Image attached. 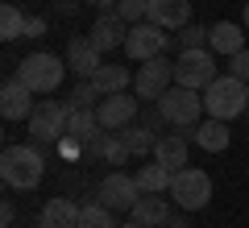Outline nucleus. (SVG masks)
Returning <instances> with one entry per match:
<instances>
[{"mask_svg": "<svg viewBox=\"0 0 249 228\" xmlns=\"http://www.w3.org/2000/svg\"><path fill=\"white\" fill-rule=\"evenodd\" d=\"M46 175V158L37 145H9L0 154V178L17 191H34Z\"/></svg>", "mask_w": 249, "mask_h": 228, "instance_id": "obj_1", "label": "nucleus"}, {"mask_svg": "<svg viewBox=\"0 0 249 228\" xmlns=\"http://www.w3.org/2000/svg\"><path fill=\"white\" fill-rule=\"evenodd\" d=\"M67 70H71V67H67V58L37 50V54H25V58L17 62V79L25 83L34 96H50V91H58V88H62Z\"/></svg>", "mask_w": 249, "mask_h": 228, "instance_id": "obj_2", "label": "nucleus"}, {"mask_svg": "<svg viewBox=\"0 0 249 228\" xmlns=\"http://www.w3.org/2000/svg\"><path fill=\"white\" fill-rule=\"evenodd\" d=\"M204 108L208 116H216V121H232V116L249 112V83L237 79V75H216L212 88H204Z\"/></svg>", "mask_w": 249, "mask_h": 228, "instance_id": "obj_3", "label": "nucleus"}, {"mask_svg": "<svg viewBox=\"0 0 249 228\" xmlns=\"http://www.w3.org/2000/svg\"><path fill=\"white\" fill-rule=\"evenodd\" d=\"M158 112H162V124L196 129L199 116L208 112V108H204V91H191V88H178V83H175V88L158 100Z\"/></svg>", "mask_w": 249, "mask_h": 228, "instance_id": "obj_4", "label": "nucleus"}, {"mask_svg": "<svg viewBox=\"0 0 249 228\" xmlns=\"http://www.w3.org/2000/svg\"><path fill=\"white\" fill-rule=\"evenodd\" d=\"M216 58L220 54H212L204 46V50H178V58H175V83L178 88H191V91H204V88H212L216 83Z\"/></svg>", "mask_w": 249, "mask_h": 228, "instance_id": "obj_5", "label": "nucleus"}, {"mask_svg": "<svg viewBox=\"0 0 249 228\" xmlns=\"http://www.w3.org/2000/svg\"><path fill=\"white\" fill-rule=\"evenodd\" d=\"M170 199L183 211H204L212 203V178L204 170H196V166L175 170V178H170Z\"/></svg>", "mask_w": 249, "mask_h": 228, "instance_id": "obj_6", "label": "nucleus"}, {"mask_svg": "<svg viewBox=\"0 0 249 228\" xmlns=\"http://www.w3.org/2000/svg\"><path fill=\"white\" fill-rule=\"evenodd\" d=\"M67 121H71V104H58V100H42L29 116V137L37 145H50V141H67Z\"/></svg>", "mask_w": 249, "mask_h": 228, "instance_id": "obj_7", "label": "nucleus"}, {"mask_svg": "<svg viewBox=\"0 0 249 228\" xmlns=\"http://www.w3.org/2000/svg\"><path fill=\"white\" fill-rule=\"evenodd\" d=\"M166 46H170V34L162 25L137 21V25H129V37H124V58L150 62V58H158V54H166Z\"/></svg>", "mask_w": 249, "mask_h": 228, "instance_id": "obj_8", "label": "nucleus"}, {"mask_svg": "<svg viewBox=\"0 0 249 228\" xmlns=\"http://www.w3.org/2000/svg\"><path fill=\"white\" fill-rule=\"evenodd\" d=\"M170 88H175V62L162 58V54L150 58V62H142V70L133 75V91L142 100H150V104H158Z\"/></svg>", "mask_w": 249, "mask_h": 228, "instance_id": "obj_9", "label": "nucleus"}, {"mask_svg": "<svg viewBox=\"0 0 249 228\" xmlns=\"http://www.w3.org/2000/svg\"><path fill=\"white\" fill-rule=\"evenodd\" d=\"M96 199L104 203V208H112V211H133V208H137V199H142V187H137V178H133V175L112 170V175L100 183Z\"/></svg>", "mask_w": 249, "mask_h": 228, "instance_id": "obj_10", "label": "nucleus"}, {"mask_svg": "<svg viewBox=\"0 0 249 228\" xmlns=\"http://www.w3.org/2000/svg\"><path fill=\"white\" fill-rule=\"evenodd\" d=\"M96 116H100V124H104L108 133H121V129H129V124L142 116V100H133L129 91L104 96V100L96 104Z\"/></svg>", "mask_w": 249, "mask_h": 228, "instance_id": "obj_11", "label": "nucleus"}, {"mask_svg": "<svg viewBox=\"0 0 249 228\" xmlns=\"http://www.w3.org/2000/svg\"><path fill=\"white\" fill-rule=\"evenodd\" d=\"M34 108H37V104H34V91H29L17 75L0 88V116H4V121H29Z\"/></svg>", "mask_w": 249, "mask_h": 228, "instance_id": "obj_12", "label": "nucleus"}, {"mask_svg": "<svg viewBox=\"0 0 249 228\" xmlns=\"http://www.w3.org/2000/svg\"><path fill=\"white\" fill-rule=\"evenodd\" d=\"M91 42L100 46V50H124V37H129V21L121 17V13H100L96 21H91Z\"/></svg>", "mask_w": 249, "mask_h": 228, "instance_id": "obj_13", "label": "nucleus"}, {"mask_svg": "<svg viewBox=\"0 0 249 228\" xmlns=\"http://www.w3.org/2000/svg\"><path fill=\"white\" fill-rule=\"evenodd\" d=\"M67 67H71L79 79H91V75L104 67V50H100L91 37H71V46H67Z\"/></svg>", "mask_w": 249, "mask_h": 228, "instance_id": "obj_14", "label": "nucleus"}, {"mask_svg": "<svg viewBox=\"0 0 249 228\" xmlns=\"http://www.w3.org/2000/svg\"><path fill=\"white\" fill-rule=\"evenodd\" d=\"M100 129H104V124H100L96 108H71V121H67V141H75V145L91 149L100 137H104Z\"/></svg>", "mask_w": 249, "mask_h": 228, "instance_id": "obj_15", "label": "nucleus"}, {"mask_svg": "<svg viewBox=\"0 0 249 228\" xmlns=\"http://www.w3.org/2000/svg\"><path fill=\"white\" fill-rule=\"evenodd\" d=\"M145 21H154L162 29H183L191 25V0H150Z\"/></svg>", "mask_w": 249, "mask_h": 228, "instance_id": "obj_16", "label": "nucleus"}, {"mask_svg": "<svg viewBox=\"0 0 249 228\" xmlns=\"http://www.w3.org/2000/svg\"><path fill=\"white\" fill-rule=\"evenodd\" d=\"M245 25H232V21H216L212 34H208V50L220 54V58H232L237 50H245Z\"/></svg>", "mask_w": 249, "mask_h": 228, "instance_id": "obj_17", "label": "nucleus"}, {"mask_svg": "<svg viewBox=\"0 0 249 228\" xmlns=\"http://www.w3.org/2000/svg\"><path fill=\"white\" fill-rule=\"evenodd\" d=\"M79 203L75 199H46L42 216H37V228H79Z\"/></svg>", "mask_w": 249, "mask_h": 228, "instance_id": "obj_18", "label": "nucleus"}, {"mask_svg": "<svg viewBox=\"0 0 249 228\" xmlns=\"http://www.w3.org/2000/svg\"><path fill=\"white\" fill-rule=\"evenodd\" d=\"M229 121H216V116H208V121H199L196 129H191V137H196L199 149H208V154H220V149H229V129H224Z\"/></svg>", "mask_w": 249, "mask_h": 228, "instance_id": "obj_19", "label": "nucleus"}, {"mask_svg": "<svg viewBox=\"0 0 249 228\" xmlns=\"http://www.w3.org/2000/svg\"><path fill=\"white\" fill-rule=\"evenodd\" d=\"M129 216H133L137 224H145V228H166L170 203L162 199V195H142V199H137V208L129 211Z\"/></svg>", "mask_w": 249, "mask_h": 228, "instance_id": "obj_20", "label": "nucleus"}, {"mask_svg": "<svg viewBox=\"0 0 249 228\" xmlns=\"http://www.w3.org/2000/svg\"><path fill=\"white\" fill-rule=\"evenodd\" d=\"M133 178H137V187H142V195H170V178H175V170L162 166V162L154 158L150 166H142Z\"/></svg>", "mask_w": 249, "mask_h": 228, "instance_id": "obj_21", "label": "nucleus"}, {"mask_svg": "<svg viewBox=\"0 0 249 228\" xmlns=\"http://www.w3.org/2000/svg\"><path fill=\"white\" fill-rule=\"evenodd\" d=\"M154 158L170 170H183L187 166V137L183 133H162L158 145H154Z\"/></svg>", "mask_w": 249, "mask_h": 228, "instance_id": "obj_22", "label": "nucleus"}, {"mask_svg": "<svg viewBox=\"0 0 249 228\" xmlns=\"http://www.w3.org/2000/svg\"><path fill=\"white\" fill-rule=\"evenodd\" d=\"M88 154H96V158H100V162H108V166H124V162L133 158V149L124 145L121 133H104V137H100L96 145L88 149Z\"/></svg>", "mask_w": 249, "mask_h": 228, "instance_id": "obj_23", "label": "nucleus"}, {"mask_svg": "<svg viewBox=\"0 0 249 228\" xmlns=\"http://www.w3.org/2000/svg\"><path fill=\"white\" fill-rule=\"evenodd\" d=\"M124 145L133 149V158H154V145H158V137H154V124L145 121H133L129 129H121Z\"/></svg>", "mask_w": 249, "mask_h": 228, "instance_id": "obj_24", "label": "nucleus"}, {"mask_svg": "<svg viewBox=\"0 0 249 228\" xmlns=\"http://www.w3.org/2000/svg\"><path fill=\"white\" fill-rule=\"evenodd\" d=\"M91 83L100 88V96H116V91H129V67H112V62H104V67L91 75Z\"/></svg>", "mask_w": 249, "mask_h": 228, "instance_id": "obj_25", "label": "nucleus"}, {"mask_svg": "<svg viewBox=\"0 0 249 228\" xmlns=\"http://www.w3.org/2000/svg\"><path fill=\"white\" fill-rule=\"evenodd\" d=\"M25 13L17 9V4H0V37L4 42H17V37H25Z\"/></svg>", "mask_w": 249, "mask_h": 228, "instance_id": "obj_26", "label": "nucleus"}, {"mask_svg": "<svg viewBox=\"0 0 249 228\" xmlns=\"http://www.w3.org/2000/svg\"><path fill=\"white\" fill-rule=\"evenodd\" d=\"M79 228H116V220H112V208H104V203H83V211H79Z\"/></svg>", "mask_w": 249, "mask_h": 228, "instance_id": "obj_27", "label": "nucleus"}, {"mask_svg": "<svg viewBox=\"0 0 249 228\" xmlns=\"http://www.w3.org/2000/svg\"><path fill=\"white\" fill-rule=\"evenodd\" d=\"M208 34H212V25H183L178 29V50H204L208 46Z\"/></svg>", "mask_w": 249, "mask_h": 228, "instance_id": "obj_28", "label": "nucleus"}, {"mask_svg": "<svg viewBox=\"0 0 249 228\" xmlns=\"http://www.w3.org/2000/svg\"><path fill=\"white\" fill-rule=\"evenodd\" d=\"M100 100H104V96H100V88H96L91 79H83L79 88L71 91V100H67V104H71V108H96Z\"/></svg>", "mask_w": 249, "mask_h": 228, "instance_id": "obj_29", "label": "nucleus"}, {"mask_svg": "<svg viewBox=\"0 0 249 228\" xmlns=\"http://www.w3.org/2000/svg\"><path fill=\"white\" fill-rule=\"evenodd\" d=\"M145 9H150V0H121L116 4V13H121L129 25H137V21H145Z\"/></svg>", "mask_w": 249, "mask_h": 228, "instance_id": "obj_30", "label": "nucleus"}, {"mask_svg": "<svg viewBox=\"0 0 249 228\" xmlns=\"http://www.w3.org/2000/svg\"><path fill=\"white\" fill-rule=\"evenodd\" d=\"M229 75H237V79L249 83V46H245V50H237V54L229 58Z\"/></svg>", "mask_w": 249, "mask_h": 228, "instance_id": "obj_31", "label": "nucleus"}, {"mask_svg": "<svg viewBox=\"0 0 249 228\" xmlns=\"http://www.w3.org/2000/svg\"><path fill=\"white\" fill-rule=\"evenodd\" d=\"M25 37H46V21L42 17H29L25 21Z\"/></svg>", "mask_w": 249, "mask_h": 228, "instance_id": "obj_32", "label": "nucleus"}, {"mask_svg": "<svg viewBox=\"0 0 249 228\" xmlns=\"http://www.w3.org/2000/svg\"><path fill=\"white\" fill-rule=\"evenodd\" d=\"M13 220H17V208H13V203L4 199V203H0V224H4V228H13Z\"/></svg>", "mask_w": 249, "mask_h": 228, "instance_id": "obj_33", "label": "nucleus"}, {"mask_svg": "<svg viewBox=\"0 0 249 228\" xmlns=\"http://www.w3.org/2000/svg\"><path fill=\"white\" fill-rule=\"evenodd\" d=\"M54 9H58L62 17H75V13H79V0H54Z\"/></svg>", "mask_w": 249, "mask_h": 228, "instance_id": "obj_34", "label": "nucleus"}, {"mask_svg": "<svg viewBox=\"0 0 249 228\" xmlns=\"http://www.w3.org/2000/svg\"><path fill=\"white\" fill-rule=\"evenodd\" d=\"M88 4H96V9H116L121 0H88Z\"/></svg>", "mask_w": 249, "mask_h": 228, "instance_id": "obj_35", "label": "nucleus"}, {"mask_svg": "<svg viewBox=\"0 0 249 228\" xmlns=\"http://www.w3.org/2000/svg\"><path fill=\"white\" fill-rule=\"evenodd\" d=\"M116 228H145V224H137V220L129 216V220H124V224H116Z\"/></svg>", "mask_w": 249, "mask_h": 228, "instance_id": "obj_36", "label": "nucleus"}, {"mask_svg": "<svg viewBox=\"0 0 249 228\" xmlns=\"http://www.w3.org/2000/svg\"><path fill=\"white\" fill-rule=\"evenodd\" d=\"M241 25H245V34H249V4H245V13H241Z\"/></svg>", "mask_w": 249, "mask_h": 228, "instance_id": "obj_37", "label": "nucleus"}]
</instances>
